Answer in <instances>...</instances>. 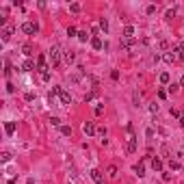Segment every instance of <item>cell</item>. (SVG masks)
Wrapping results in <instances>:
<instances>
[{
    "label": "cell",
    "mask_w": 184,
    "mask_h": 184,
    "mask_svg": "<svg viewBox=\"0 0 184 184\" xmlns=\"http://www.w3.org/2000/svg\"><path fill=\"white\" fill-rule=\"evenodd\" d=\"M156 13V4H150L147 7V15H154Z\"/></svg>",
    "instance_id": "cell-31"
},
{
    "label": "cell",
    "mask_w": 184,
    "mask_h": 184,
    "mask_svg": "<svg viewBox=\"0 0 184 184\" xmlns=\"http://www.w3.org/2000/svg\"><path fill=\"white\" fill-rule=\"evenodd\" d=\"M160 82H162V85H167V82H169V74H167V72L160 74Z\"/></svg>",
    "instance_id": "cell-25"
},
{
    "label": "cell",
    "mask_w": 184,
    "mask_h": 184,
    "mask_svg": "<svg viewBox=\"0 0 184 184\" xmlns=\"http://www.w3.org/2000/svg\"><path fill=\"white\" fill-rule=\"evenodd\" d=\"M178 89H180V85L173 82V85H169V93H178Z\"/></svg>",
    "instance_id": "cell-29"
},
{
    "label": "cell",
    "mask_w": 184,
    "mask_h": 184,
    "mask_svg": "<svg viewBox=\"0 0 184 184\" xmlns=\"http://www.w3.org/2000/svg\"><path fill=\"white\" fill-rule=\"evenodd\" d=\"M78 39H80L82 43H85V41L89 39V35H87V31H80V33H78Z\"/></svg>",
    "instance_id": "cell-21"
},
{
    "label": "cell",
    "mask_w": 184,
    "mask_h": 184,
    "mask_svg": "<svg viewBox=\"0 0 184 184\" xmlns=\"http://www.w3.org/2000/svg\"><path fill=\"white\" fill-rule=\"evenodd\" d=\"M180 126H182V128H184V117H180Z\"/></svg>",
    "instance_id": "cell-36"
},
{
    "label": "cell",
    "mask_w": 184,
    "mask_h": 184,
    "mask_svg": "<svg viewBox=\"0 0 184 184\" xmlns=\"http://www.w3.org/2000/svg\"><path fill=\"white\" fill-rule=\"evenodd\" d=\"M22 50H24V54H26V57H31V54H33V48H31V45H24Z\"/></svg>",
    "instance_id": "cell-30"
},
{
    "label": "cell",
    "mask_w": 184,
    "mask_h": 184,
    "mask_svg": "<svg viewBox=\"0 0 184 184\" xmlns=\"http://www.w3.org/2000/svg\"><path fill=\"white\" fill-rule=\"evenodd\" d=\"M169 169H171V171L180 169V162H178V160H171V162H169Z\"/></svg>",
    "instance_id": "cell-27"
},
{
    "label": "cell",
    "mask_w": 184,
    "mask_h": 184,
    "mask_svg": "<svg viewBox=\"0 0 184 184\" xmlns=\"http://www.w3.org/2000/svg\"><path fill=\"white\" fill-rule=\"evenodd\" d=\"M173 52H176V54H178V57H180V61L184 63V50L180 48V45H178V48H176V50H173Z\"/></svg>",
    "instance_id": "cell-26"
},
{
    "label": "cell",
    "mask_w": 184,
    "mask_h": 184,
    "mask_svg": "<svg viewBox=\"0 0 184 184\" xmlns=\"http://www.w3.org/2000/svg\"><path fill=\"white\" fill-rule=\"evenodd\" d=\"M37 31L39 28H37V24H33V22H24L22 24V33H26V35H35Z\"/></svg>",
    "instance_id": "cell-2"
},
{
    "label": "cell",
    "mask_w": 184,
    "mask_h": 184,
    "mask_svg": "<svg viewBox=\"0 0 184 184\" xmlns=\"http://www.w3.org/2000/svg\"><path fill=\"white\" fill-rule=\"evenodd\" d=\"M82 130H85V134H95V126H93V121H85L82 124Z\"/></svg>",
    "instance_id": "cell-5"
},
{
    "label": "cell",
    "mask_w": 184,
    "mask_h": 184,
    "mask_svg": "<svg viewBox=\"0 0 184 184\" xmlns=\"http://www.w3.org/2000/svg\"><path fill=\"white\" fill-rule=\"evenodd\" d=\"M132 45H134V37H132V39H126V37H124V41H121V50H130Z\"/></svg>",
    "instance_id": "cell-10"
},
{
    "label": "cell",
    "mask_w": 184,
    "mask_h": 184,
    "mask_svg": "<svg viewBox=\"0 0 184 184\" xmlns=\"http://www.w3.org/2000/svg\"><path fill=\"white\" fill-rule=\"evenodd\" d=\"M50 121H52V126H61V119H59V117H52Z\"/></svg>",
    "instance_id": "cell-32"
},
{
    "label": "cell",
    "mask_w": 184,
    "mask_h": 184,
    "mask_svg": "<svg viewBox=\"0 0 184 184\" xmlns=\"http://www.w3.org/2000/svg\"><path fill=\"white\" fill-rule=\"evenodd\" d=\"M63 57H65V61H67V63H72L74 59H76V57H74V52H72V50H69V52H65V54H63Z\"/></svg>",
    "instance_id": "cell-23"
},
{
    "label": "cell",
    "mask_w": 184,
    "mask_h": 184,
    "mask_svg": "<svg viewBox=\"0 0 184 184\" xmlns=\"http://www.w3.org/2000/svg\"><path fill=\"white\" fill-rule=\"evenodd\" d=\"M100 28H102L104 35L108 33V20H106V17H102V20H100Z\"/></svg>",
    "instance_id": "cell-16"
},
{
    "label": "cell",
    "mask_w": 184,
    "mask_h": 184,
    "mask_svg": "<svg viewBox=\"0 0 184 184\" xmlns=\"http://www.w3.org/2000/svg\"><path fill=\"white\" fill-rule=\"evenodd\" d=\"M134 173H139V176H145V167H143V162L134 165Z\"/></svg>",
    "instance_id": "cell-17"
},
{
    "label": "cell",
    "mask_w": 184,
    "mask_h": 184,
    "mask_svg": "<svg viewBox=\"0 0 184 184\" xmlns=\"http://www.w3.org/2000/svg\"><path fill=\"white\" fill-rule=\"evenodd\" d=\"M59 98H61V104H72V95L67 93V91H61Z\"/></svg>",
    "instance_id": "cell-8"
},
{
    "label": "cell",
    "mask_w": 184,
    "mask_h": 184,
    "mask_svg": "<svg viewBox=\"0 0 184 184\" xmlns=\"http://www.w3.org/2000/svg\"><path fill=\"white\" fill-rule=\"evenodd\" d=\"M110 78L117 80V78H119V72H117V69H113V72H110Z\"/></svg>",
    "instance_id": "cell-34"
},
{
    "label": "cell",
    "mask_w": 184,
    "mask_h": 184,
    "mask_svg": "<svg viewBox=\"0 0 184 184\" xmlns=\"http://www.w3.org/2000/svg\"><path fill=\"white\" fill-rule=\"evenodd\" d=\"M106 173H108L110 178H117V167H115V165H110V167L106 169Z\"/></svg>",
    "instance_id": "cell-18"
},
{
    "label": "cell",
    "mask_w": 184,
    "mask_h": 184,
    "mask_svg": "<svg viewBox=\"0 0 184 184\" xmlns=\"http://www.w3.org/2000/svg\"><path fill=\"white\" fill-rule=\"evenodd\" d=\"M61 134H63V136H69V134H72V128H69V126H61Z\"/></svg>",
    "instance_id": "cell-19"
},
{
    "label": "cell",
    "mask_w": 184,
    "mask_h": 184,
    "mask_svg": "<svg viewBox=\"0 0 184 184\" xmlns=\"http://www.w3.org/2000/svg\"><path fill=\"white\" fill-rule=\"evenodd\" d=\"M132 35H134V28H132V26H126V28H124V37H126V39H132Z\"/></svg>",
    "instance_id": "cell-15"
},
{
    "label": "cell",
    "mask_w": 184,
    "mask_h": 184,
    "mask_svg": "<svg viewBox=\"0 0 184 184\" xmlns=\"http://www.w3.org/2000/svg\"><path fill=\"white\" fill-rule=\"evenodd\" d=\"M0 160H2V162H9V160H11V152H2V156H0Z\"/></svg>",
    "instance_id": "cell-20"
},
{
    "label": "cell",
    "mask_w": 184,
    "mask_h": 184,
    "mask_svg": "<svg viewBox=\"0 0 184 184\" xmlns=\"http://www.w3.org/2000/svg\"><path fill=\"white\" fill-rule=\"evenodd\" d=\"M67 35H69V37H78V31L74 28V26H69V28H67Z\"/></svg>",
    "instance_id": "cell-28"
},
{
    "label": "cell",
    "mask_w": 184,
    "mask_h": 184,
    "mask_svg": "<svg viewBox=\"0 0 184 184\" xmlns=\"http://www.w3.org/2000/svg\"><path fill=\"white\" fill-rule=\"evenodd\" d=\"M48 57L52 61V67H59V63H61V48H59V45H52L50 52H48Z\"/></svg>",
    "instance_id": "cell-1"
},
{
    "label": "cell",
    "mask_w": 184,
    "mask_h": 184,
    "mask_svg": "<svg viewBox=\"0 0 184 184\" xmlns=\"http://www.w3.org/2000/svg\"><path fill=\"white\" fill-rule=\"evenodd\" d=\"M0 35H2V41H9V39H11V35H13V26H4Z\"/></svg>",
    "instance_id": "cell-7"
},
{
    "label": "cell",
    "mask_w": 184,
    "mask_h": 184,
    "mask_svg": "<svg viewBox=\"0 0 184 184\" xmlns=\"http://www.w3.org/2000/svg\"><path fill=\"white\" fill-rule=\"evenodd\" d=\"M15 128H17L15 121H7V124H4V132H7V134H13V132H15Z\"/></svg>",
    "instance_id": "cell-11"
},
{
    "label": "cell",
    "mask_w": 184,
    "mask_h": 184,
    "mask_svg": "<svg viewBox=\"0 0 184 184\" xmlns=\"http://www.w3.org/2000/svg\"><path fill=\"white\" fill-rule=\"evenodd\" d=\"M152 167H154V171H162V160L160 158H154L152 160Z\"/></svg>",
    "instance_id": "cell-14"
},
{
    "label": "cell",
    "mask_w": 184,
    "mask_h": 184,
    "mask_svg": "<svg viewBox=\"0 0 184 184\" xmlns=\"http://www.w3.org/2000/svg\"><path fill=\"white\" fill-rule=\"evenodd\" d=\"M102 110H104V106L98 104V106H95V115H102Z\"/></svg>",
    "instance_id": "cell-33"
},
{
    "label": "cell",
    "mask_w": 184,
    "mask_h": 184,
    "mask_svg": "<svg viewBox=\"0 0 184 184\" xmlns=\"http://www.w3.org/2000/svg\"><path fill=\"white\" fill-rule=\"evenodd\" d=\"M180 87H184V76H182V80H180Z\"/></svg>",
    "instance_id": "cell-37"
},
{
    "label": "cell",
    "mask_w": 184,
    "mask_h": 184,
    "mask_svg": "<svg viewBox=\"0 0 184 184\" xmlns=\"http://www.w3.org/2000/svg\"><path fill=\"white\" fill-rule=\"evenodd\" d=\"M162 61H165V63H169V65H171V63L176 61V52H165V54H162Z\"/></svg>",
    "instance_id": "cell-9"
},
{
    "label": "cell",
    "mask_w": 184,
    "mask_h": 184,
    "mask_svg": "<svg viewBox=\"0 0 184 184\" xmlns=\"http://www.w3.org/2000/svg\"><path fill=\"white\" fill-rule=\"evenodd\" d=\"M69 11H72V13H78V11H80V4H78V2H72V4H69Z\"/></svg>",
    "instance_id": "cell-22"
},
{
    "label": "cell",
    "mask_w": 184,
    "mask_h": 184,
    "mask_svg": "<svg viewBox=\"0 0 184 184\" xmlns=\"http://www.w3.org/2000/svg\"><path fill=\"white\" fill-rule=\"evenodd\" d=\"M33 69H37V67H35V61H33V59H26V61L22 63V72H33Z\"/></svg>",
    "instance_id": "cell-6"
},
{
    "label": "cell",
    "mask_w": 184,
    "mask_h": 184,
    "mask_svg": "<svg viewBox=\"0 0 184 184\" xmlns=\"http://www.w3.org/2000/svg\"><path fill=\"white\" fill-rule=\"evenodd\" d=\"M91 45H93L95 50H102V48H104V43H102V39H100V37H93V39H91Z\"/></svg>",
    "instance_id": "cell-12"
},
{
    "label": "cell",
    "mask_w": 184,
    "mask_h": 184,
    "mask_svg": "<svg viewBox=\"0 0 184 184\" xmlns=\"http://www.w3.org/2000/svg\"><path fill=\"white\" fill-rule=\"evenodd\" d=\"M173 15H176V9H169V11H167V17H169V20H171Z\"/></svg>",
    "instance_id": "cell-35"
},
{
    "label": "cell",
    "mask_w": 184,
    "mask_h": 184,
    "mask_svg": "<svg viewBox=\"0 0 184 184\" xmlns=\"http://www.w3.org/2000/svg\"><path fill=\"white\" fill-rule=\"evenodd\" d=\"M180 48H182V50H184V41H182V45H180Z\"/></svg>",
    "instance_id": "cell-38"
},
{
    "label": "cell",
    "mask_w": 184,
    "mask_h": 184,
    "mask_svg": "<svg viewBox=\"0 0 184 184\" xmlns=\"http://www.w3.org/2000/svg\"><path fill=\"white\" fill-rule=\"evenodd\" d=\"M91 178H93V182H95V184H104V176H102V171L91 169Z\"/></svg>",
    "instance_id": "cell-3"
},
{
    "label": "cell",
    "mask_w": 184,
    "mask_h": 184,
    "mask_svg": "<svg viewBox=\"0 0 184 184\" xmlns=\"http://www.w3.org/2000/svg\"><path fill=\"white\" fill-rule=\"evenodd\" d=\"M134 150H136V139L130 136V139H128V154H132Z\"/></svg>",
    "instance_id": "cell-13"
},
{
    "label": "cell",
    "mask_w": 184,
    "mask_h": 184,
    "mask_svg": "<svg viewBox=\"0 0 184 184\" xmlns=\"http://www.w3.org/2000/svg\"><path fill=\"white\" fill-rule=\"evenodd\" d=\"M37 69H39L41 74L48 72V65H45V57H43V54H41V57H37Z\"/></svg>",
    "instance_id": "cell-4"
},
{
    "label": "cell",
    "mask_w": 184,
    "mask_h": 184,
    "mask_svg": "<svg viewBox=\"0 0 184 184\" xmlns=\"http://www.w3.org/2000/svg\"><path fill=\"white\" fill-rule=\"evenodd\" d=\"M4 76H7V78L11 76V63H9V61L4 63Z\"/></svg>",
    "instance_id": "cell-24"
}]
</instances>
